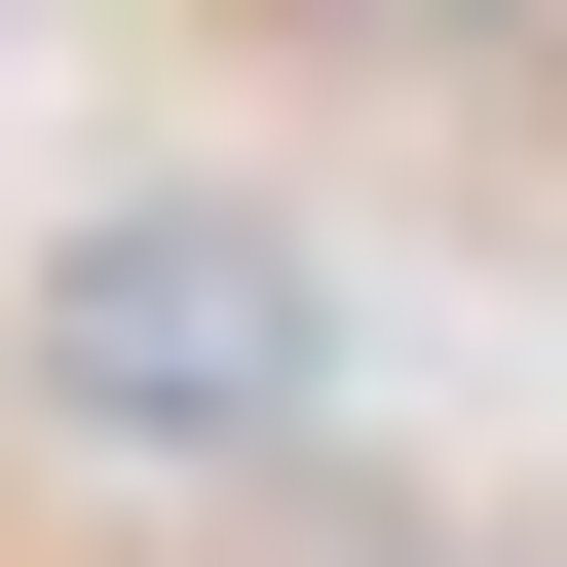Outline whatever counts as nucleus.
Listing matches in <instances>:
<instances>
[{
    "mask_svg": "<svg viewBox=\"0 0 567 567\" xmlns=\"http://www.w3.org/2000/svg\"><path fill=\"white\" fill-rule=\"evenodd\" d=\"M39 416H114V454H303L341 416V227H265V189H114V227H39Z\"/></svg>",
    "mask_w": 567,
    "mask_h": 567,
    "instance_id": "f257e3e1",
    "label": "nucleus"
}]
</instances>
